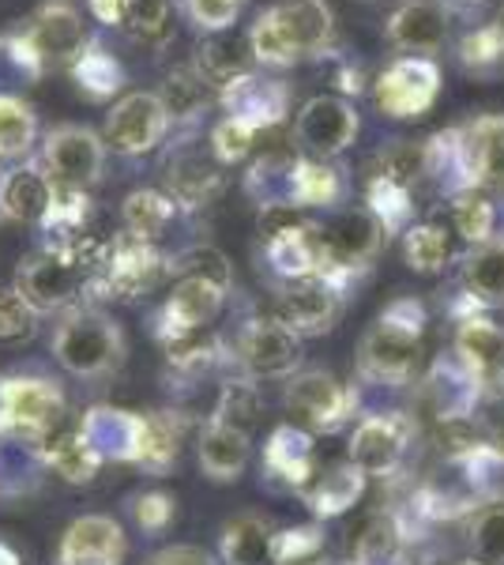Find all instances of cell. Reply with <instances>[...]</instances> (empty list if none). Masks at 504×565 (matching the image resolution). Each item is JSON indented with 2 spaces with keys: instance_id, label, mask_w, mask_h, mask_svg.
<instances>
[{
  "instance_id": "6da1fadb",
  "label": "cell",
  "mask_w": 504,
  "mask_h": 565,
  "mask_svg": "<svg viewBox=\"0 0 504 565\" xmlns=\"http://www.w3.org/2000/svg\"><path fill=\"white\" fill-rule=\"evenodd\" d=\"M335 15L328 0H275L249 26L256 65L290 68L305 57H320L332 45Z\"/></svg>"
},
{
  "instance_id": "7a4b0ae2",
  "label": "cell",
  "mask_w": 504,
  "mask_h": 565,
  "mask_svg": "<svg viewBox=\"0 0 504 565\" xmlns=\"http://www.w3.org/2000/svg\"><path fill=\"white\" fill-rule=\"evenodd\" d=\"M167 271V260L154 249V242L136 238V234H114L109 242H98L95 260H90V287L117 302H136Z\"/></svg>"
},
{
  "instance_id": "3957f363",
  "label": "cell",
  "mask_w": 504,
  "mask_h": 565,
  "mask_svg": "<svg viewBox=\"0 0 504 565\" xmlns=\"http://www.w3.org/2000/svg\"><path fill=\"white\" fill-rule=\"evenodd\" d=\"M388 238L384 226L373 218L369 207H339L317 226V279H328L332 287H343L365 260L377 257L380 242Z\"/></svg>"
},
{
  "instance_id": "277c9868",
  "label": "cell",
  "mask_w": 504,
  "mask_h": 565,
  "mask_svg": "<svg viewBox=\"0 0 504 565\" xmlns=\"http://www.w3.org/2000/svg\"><path fill=\"white\" fill-rule=\"evenodd\" d=\"M421 306L415 298H399L380 313L373 332L362 340V370L377 381H403L415 370L421 340Z\"/></svg>"
},
{
  "instance_id": "5b68a950",
  "label": "cell",
  "mask_w": 504,
  "mask_h": 565,
  "mask_svg": "<svg viewBox=\"0 0 504 565\" xmlns=\"http://www.w3.org/2000/svg\"><path fill=\"white\" fill-rule=\"evenodd\" d=\"M53 354L61 366L79 377H103V373L117 370L125 359V335L121 328L109 321L98 309H76L57 335H53Z\"/></svg>"
},
{
  "instance_id": "8992f818",
  "label": "cell",
  "mask_w": 504,
  "mask_h": 565,
  "mask_svg": "<svg viewBox=\"0 0 504 565\" xmlns=\"http://www.w3.org/2000/svg\"><path fill=\"white\" fill-rule=\"evenodd\" d=\"M441 95V68L429 57H399L373 79V103L384 117L410 121L421 117Z\"/></svg>"
},
{
  "instance_id": "52a82bcc",
  "label": "cell",
  "mask_w": 504,
  "mask_h": 565,
  "mask_svg": "<svg viewBox=\"0 0 504 565\" xmlns=\"http://www.w3.org/2000/svg\"><path fill=\"white\" fill-rule=\"evenodd\" d=\"M170 129V109L154 90H132L106 117V148L117 154H148Z\"/></svg>"
},
{
  "instance_id": "ba28073f",
  "label": "cell",
  "mask_w": 504,
  "mask_h": 565,
  "mask_svg": "<svg viewBox=\"0 0 504 565\" xmlns=\"http://www.w3.org/2000/svg\"><path fill=\"white\" fill-rule=\"evenodd\" d=\"M45 167L57 185L87 189L103 178L106 167V140L84 125H57L45 136Z\"/></svg>"
},
{
  "instance_id": "9c48e42d",
  "label": "cell",
  "mask_w": 504,
  "mask_h": 565,
  "mask_svg": "<svg viewBox=\"0 0 504 565\" xmlns=\"http://www.w3.org/2000/svg\"><path fill=\"white\" fill-rule=\"evenodd\" d=\"M357 109L346 103L343 95H317L298 109L294 117V136L305 151L320 154V159H332L343 154L357 136Z\"/></svg>"
},
{
  "instance_id": "30bf717a",
  "label": "cell",
  "mask_w": 504,
  "mask_h": 565,
  "mask_svg": "<svg viewBox=\"0 0 504 565\" xmlns=\"http://www.w3.org/2000/svg\"><path fill=\"white\" fill-rule=\"evenodd\" d=\"M218 103H223L226 117L234 121H245L249 129L264 132L275 129V125L287 117L290 109V87L275 76H264V72H245V76L230 79L226 87H218Z\"/></svg>"
},
{
  "instance_id": "8fae6325",
  "label": "cell",
  "mask_w": 504,
  "mask_h": 565,
  "mask_svg": "<svg viewBox=\"0 0 504 565\" xmlns=\"http://www.w3.org/2000/svg\"><path fill=\"white\" fill-rule=\"evenodd\" d=\"M339 313H343V298L339 287H332L328 279H294L275 302V321L282 328H290L294 335H320L328 332Z\"/></svg>"
},
{
  "instance_id": "7c38bea8",
  "label": "cell",
  "mask_w": 504,
  "mask_h": 565,
  "mask_svg": "<svg viewBox=\"0 0 504 565\" xmlns=\"http://www.w3.org/2000/svg\"><path fill=\"white\" fill-rule=\"evenodd\" d=\"M463 189L504 185V114L474 117L467 129H455Z\"/></svg>"
},
{
  "instance_id": "4fadbf2b",
  "label": "cell",
  "mask_w": 504,
  "mask_h": 565,
  "mask_svg": "<svg viewBox=\"0 0 504 565\" xmlns=\"http://www.w3.org/2000/svg\"><path fill=\"white\" fill-rule=\"evenodd\" d=\"M26 42L34 45V53L50 65H64V61H76L87 50V26L84 15L76 12V4L68 0H50L39 12L26 20Z\"/></svg>"
},
{
  "instance_id": "5bb4252c",
  "label": "cell",
  "mask_w": 504,
  "mask_h": 565,
  "mask_svg": "<svg viewBox=\"0 0 504 565\" xmlns=\"http://www.w3.org/2000/svg\"><path fill=\"white\" fill-rule=\"evenodd\" d=\"M61 407L64 399L50 381L15 377L4 381V388H0V418H4V426H12L23 437H34V441H42L57 426Z\"/></svg>"
},
{
  "instance_id": "9a60e30c",
  "label": "cell",
  "mask_w": 504,
  "mask_h": 565,
  "mask_svg": "<svg viewBox=\"0 0 504 565\" xmlns=\"http://www.w3.org/2000/svg\"><path fill=\"white\" fill-rule=\"evenodd\" d=\"M226 174L215 151L204 154L200 148H178L167 159V193L178 200V207H200L223 193Z\"/></svg>"
},
{
  "instance_id": "2e32d148",
  "label": "cell",
  "mask_w": 504,
  "mask_h": 565,
  "mask_svg": "<svg viewBox=\"0 0 504 565\" xmlns=\"http://www.w3.org/2000/svg\"><path fill=\"white\" fill-rule=\"evenodd\" d=\"M410 437V418L403 415H373L354 430L351 441V463L365 471V476H388L399 463L403 449Z\"/></svg>"
},
{
  "instance_id": "e0dca14e",
  "label": "cell",
  "mask_w": 504,
  "mask_h": 565,
  "mask_svg": "<svg viewBox=\"0 0 504 565\" xmlns=\"http://www.w3.org/2000/svg\"><path fill=\"white\" fill-rule=\"evenodd\" d=\"M287 404L298 415H305V423H313L317 430H339L346 412H351V392L339 385L332 373L309 370L287 388Z\"/></svg>"
},
{
  "instance_id": "ac0fdd59",
  "label": "cell",
  "mask_w": 504,
  "mask_h": 565,
  "mask_svg": "<svg viewBox=\"0 0 504 565\" xmlns=\"http://www.w3.org/2000/svg\"><path fill=\"white\" fill-rule=\"evenodd\" d=\"M61 565H121L125 532L109 516H79L61 540Z\"/></svg>"
},
{
  "instance_id": "d6986e66",
  "label": "cell",
  "mask_w": 504,
  "mask_h": 565,
  "mask_svg": "<svg viewBox=\"0 0 504 565\" xmlns=\"http://www.w3.org/2000/svg\"><path fill=\"white\" fill-rule=\"evenodd\" d=\"M226 287L200 276H181L173 295L167 298V309H162V324H167V335L178 332H204V328L215 321L218 309H223Z\"/></svg>"
},
{
  "instance_id": "ffe728a7",
  "label": "cell",
  "mask_w": 504,
  "mask_h": 565,
  "mask_svg": "<svg viewBox=\"0 0 504 565\" xmlns=\"http://www.w3.org/2000/svg\"><path fill=\"white\" fill-rule=\"evenodd\" d=\"M301 359V343L279 321H256L242 340V362L253 377H287Z\"/></svg>"
},
{
  "instance_id": "44dd1931",
  "label": "cell",
  "mask_w": 504,
  "mask_h": 565,
  "mask_svg": "<svg viewBox=\"0 0 504 565\" xmlns=\"http://www.w3.org/2000/svg\"><path fill=\"white\" fill-rule=\"evenodd\" d=\"M444 34H448V20L437 0H407V4H399L388 15V42L396 50H407L410 57L441 50Z\"/></svg>"
},
{
  "instance_id": "7402d4cb",
  "label": "cell",
  "mask_w": 504,
  "mask_h": 565,
  "mask_svg": "<svg viewBox=\"0 0 504 565\" xmlns=\"http://www.w3.org/2000/svg\"><path fill=\"white\" fill-rule=\"evenodd\" d=\"M95 20L132 34L140 42H159L170 31L173 0H90Z\"/></svg>"
},
{
  "instance_id": "603a6c76",
  "label": "cell",
  "mask_w": 504,
  "mask_h": 565,
  "mask_svg": "<svg viewBox=\"0 0 504 565\" xmlns=\"http://www.w3.org/2000/svg\"><path fill=\"white\" fill-rule=\"evenodd\" d=\"M53 181L50 174H42L34 162H23V167L8 170L0 178V212L15 223H42L45 212L53 204Z\"/></svg>"
},
{
  "instance_id": "cb8c5ba5",
  "label": "cell",
  "mask_w": 504,
  "mask_h": 565,
  "mask_svg": "<svg viewBox=\"0 0 504 565\" xmlns=\"http://www.w3.org/2000/svg\"><path fill=\"white\" fill-rule=\"evenodd\" d=\"M253 65H256V57H253L249 34H245V39L242 34H230V31L207 34L196 50V72L215 87H226L230 79L253 72Z\"/></svg>"
},
{
  "instance_id": "d4e9b609",
  "label": "cell",
  "mask_w": 504,
  "mask_h": 565,
  "mask_svg": "<svg viewBox=\"0 0 504 565\" xmlns=\"http://www.w3.org/2000/svg\"><path fill=\"white\" fill-rule=\"evenodd\" d=\"M362 490H365V471L346 460V463H332L328 471H320L305 487V501L313 505L317 516H339L362 498Z\"/></svg>"
},
{
  "instance_id": "484cf974",
  "label": "cell",
  "mask_w": 504,
  "mask_h": 565,
  "mask_svg": "<svg viewBox=\"0 0 504 565\" xmlns=\"http://www.w3.org/2000/svg\"><path fill=\"white\" fill-rule=\"evenodd\" d=\"M200 463L215 482L237 479L245 471V463H249V434L207 423L204 437H200Z\"/></svg>"
},
{
  "instance_id": "4316f807",
  "label": "cell",
  "mask_w": 504,
  "mask_h": 565,
  "mask_svg": "<svg viewBox=\"0 0 504 565\" xmlns=\"http://www.w3.org/2000/svg\"><path fill=\"white\" fill-rule=\"evenodd\" d=\"M268 468L282 482L305 490L313 482V441L294 426H279L268 441Z\"/></svg>"
},
{
  "instance_id": "83f0119b",
  "label": "cell",
  "mask_w": 504,
  "mask_h": 565,
  "mask_svg": "<svg viewBox=\"0 0 504 565\" xmlns=\"http://www.w3.org/2000/svg\"><path fill=\"white\" fill-rule=\"evenodd\" d=\"M178 437L181 434H178V426H173V418H167V415H136L132 460L140 463V468L154 471V476H162V471L178 460Z\"/></svg>"
},
{
  "instance_id": "f1b7e54d",
  "label": "cell",
  "mask_w": 504,
  "mask_h": 565,
  "mask_svg": "<svg viewBox=\"0 0 504 565\" xmlns=\"http://www.w3.org/2000/svg\"><path fill=\"white\" fill-rule=\"evenodd\" d=\"M275 532L264 516H237L223 532V562L226 565H268Z\"/></svg>"
},
{
  "instance_id": "f546056e",
  "label": "cell",
  "mask_w": 504,
  "mask_h": 565,
  "mask_svg": "<svg viewBox=\"0 0 504 565\" xmlns=\"http://www.w3.org/2000/svg\"><path fill=\"white\" fill-rule=\"evenodd\" d=\"M173 215H178V200L170 193H159V189H136V193H128L121 204L125 231L136 234V238H148V242H154L162 231H167L173 223Z\"/></svg>"
},
{
  "instance_id": "4dcf8cb0",
  "label": "cell",
  "mask_w": 504,
  "mask_h": 565,
  "mask_svg": "<svg viewBox=\"0 0 504 565\" xmlns=\"http://www.w3.org/2000/svg\"><path fill=\"white\" fill-rule=\"evenodd\" d=\"M343 200V174L328 159L294 162V207H335Z\"/></svg>"
},
{
  "instance_id": "1f68e13d",
  "label": "cell",
  "mask_w": 504,
  "mask_h": 565,
  "mask_svg": "<svg viewBox=\"0 0 504 565\" xmlns=\"http://www.w3.org/2000/svg\"><path fill=\"white\" fill-rule=\"evenodd\" d=\"M455 351L474 373H497L504 370V332L482 317H467L455 332Z\"/></svg>"
},
{
  "instance_id": "d6a6232c",
  "label": "cell",
  "mask_w": 504,
  "mask_h": 565,
  "mask_svg": "<svg viewBox=\"0 0 504 565\" xmlns=\"http://www.w3.org/2000/svg\"><path fill=\"white\" fill-rule=\"evenodd\" d=\"M72 76H76L79 90L90 98H114L125 87V68L114 53H106L98 42H87V50L72 61Z\"/></svg>"
},
{
  "instance_id": "836d02e7",
  "label": "cell",
  "mask_w": 504,
  "mask_h": 565,
  "mask_svg": "<svg viewBox=\"0 0 504 565\" xmlns=\"http://www.w3.org/2000/svg\"><path fill=\"white\" fill-rule=\"evenodd\" d=\"M467 298L482 306H504V242H493L474 253L463 268Z\"/></svg>"
},
{
  "instance_id": "e575fe53",
  "label": "cell",
  "mask_w": 504,
  "mask_h": 565,
  "mask_svg": "<svg viewBox=\"0 0 504 565\" xmlns=\"http://www.w3.org/2000/svg\"><path fill=\"white\" fill-rule=\"evenodd\" d=\"M45 460L57 468L61 479L68 482H90L98 471V463H103V457H98V449L87 441L84 434H57L45 441Z\"/></svg>"
},
{
  "instance_id": "d590c367",
  "label": "cell",
  "mask_w": 504,
  "mask_h": 565,
  "mask_svg": "<svg viewBox=\"0 0 504 565\" xmlns=\"http://www.w3.org/2000/svg\"><path fill=\"white\" fill-rule=\"evenodd\" d=\"M403 257L421 276H437L444 271V264L452 260V234L437 223H421L410 226L407 238H403Z\"/></svg>"
},
{
  "instance_id": "8d00e7d4",
  "label": "cell",
  "mask_w": 504,
  "mask_h": 565,
  "mask_svg": "<svg viewBox=\"0 0 504 565\" xmlns=\"http://www.w3.org/2000/svg\"><path fill=\"white\" fill-rule=\"evenodd\" d=\"M34 136H39V117H34L31 103L0 90V159H20V154H26Z\"/></svg>"
},
{
  "instance_id": "74e56055",
  "label": "cell",
  "mask_w": 504,
  "mask_h": 565,
  "mask_svg": "<svg viewBox=\"0 0 504 565\" xmlns=\"http://www.w3.org/2000/svg\"><path fill=\"white\" fill-rule=\"evenodd\" d=\"M159 98H162V106L170 109V121H192V117L204 114V106L211 103L207 79L200 76L196 65L170 72V79H167V87L159 90Z\"/></svg>"
},
{
  "instance_id": "f35d334b",
  "label": "cell",
  "mask_w": 504,
  "mask_h": 565,
  "mask_svg": "<svg viewBox=\"0 0 504 565\" xmlns=\"http://www.w3.org/2000/svg\"><path fill=\"white\" fill-rule=\"evenodd\" d=\"M369 212L384 226V234H396L410 223L415 204H410V189L396 185V181L369 178Z\"/></svg>"
},
{
  "instance_id": "ab89813d",
  "label": "cell",
  "mask_w": 504,
  "mask_h": 565,
  "mask_svg": "<svg viewBox=\"0 0 504 565\" xmlns=\"http://www.w3.org/2000/svg\"><path fill=\"white\" fill-rule=\"evenodd\" d=\"M45 76V61L34 53L26 34H4L0 39V84H34Z\"/></svg>"
},
{
  "instance_id": "60d3db41",
  "label": "cell",
  "mask_w": 504,
  "mask_h": 565,
  "mask_svg": "<svg viewBox=\"0 0 504 565\" xmlns=\"http://www.w3.org/2000/svg\"><path fill=\"white\" fill-rule=\"evenodd\" d=\"M399 524L388 513H377L357 535V565H392L399 558Z\"/></svg>"
},
{
  "instance_id": "b9f144b4",
  "label": "cell",
  "mask_w": 504,
  "mask_h": 565,
  "mask_svg": "<svg viewBox=\"0 0 504 565\" xmlns=\"http://www.w3.org/2000/svg\"><path fill=\"white\" fill-rule=\"evenodd\" d=\"M460 65L474 76H490V72L504 68V39L497 26H479V31L463 34L460 42Z\"/></svg>"
},
{
  "instance_id": "7bdbcfd3",
  "label": "cell",
  "mask_w": 504,
  "mask_h": 565,
  "mask_svg": "<svg viewBox=\"0 0 504 565\" xmlns=\"http://www.w3.org/2000/svg\"><path fill=\"white\" fill-rule=\"evenodd\" d=\"M275 565H328L324 562V535L317 527H287L275 535L271 546Z\"/></svg>"
},
{
  "instance_id": "ee69618b",
  "label": "cell",
  "mask_w": 504,
  "mask_h": 565,
  "mask_svg": "<svg viewBox=\"0 0 504 565\" xmlns=\"http://www.w3.org/2000/svg\"><path fill=\"white\" fill-rule=\"evenodd\" d=\"M256 418H260V392H256L253 385H226L215 415H211V423L230 426V430H242V434H253Z\"/></svg>"
},
{
  "instance_id": "f6af8a7d",
  "label": "cell",
  "mask_w": 504,
  "mask_h": 565,
  "mask_svg": "<svg viewBox=\"0 0 504 565\" xmlns=\"http://www.w3.org/2000/svg\"><path fill=\"white\" fill-rule=\"evenodd\" d=\"M452 223H455V234H460V238H467V242H485L493 234L497 212H493L490 200L467 189V193L455 196V204H452Z\"/></svg>"
},
{
  "instance_id": "bcb514c9",
  "label": "cell",
  "mask_w": 504,
  "mask_h": 565,
  "mask_svg": "<svg viewBox=\"0 0 504 565\" xmlns=\"http://www.w3.org/2000/svg\"><path fill=\"white\" fill-rule=\"evenodd\" d=\"M471 546L485 565H504V505H490L474 516Z\"/></svg>"
},
{
  "instance_id": "7dc6e473",
  "label": "cell",
  "mask_w": 504,
  "mask_h": 565,
  "mask_svg": "<svg viewBox=\"0 0 504 565\" xmlns=\"http://www.w3.org/2000/svg\"><path fill=\"white\" fill-rule=\"evenodd\" d=\"M170 268L178 271V276H200L230 290V260H226L215 245H192V249L181 253Z\"/></svg>"
},
{
  "instance_id": "c3c4849f",
  "label": "cell",
  "mask_w": 504,
  "mask_h": 565,
  "mask_svg": "<svg viewBox=\"0 0 504 565\" xmlns=\"http://www.w3.org/2000/svg\"><path fill=\"white\" fill-rule=\"evenodd\" d=\"M253 143H256V129H249L245 121H234V117H223V121L211 129V151H215V159L223 162V167L242 162L245 154L253 151Z\"/></svg>"
},
{
  "instance_id": "681fc988",
  "label": "cell",
  "mask_w": 504,
  "mask_h": 565,
  "mask_svg": "<svg viewBox=\"0 0 504 565\" xmlns=\"http://www.w3.org/2000/svg\"><path fill=\"white\" fill-rule=\"evenodd\" d=\"M242 8H245V0H185L189 20L207 34L230 31L237 23V15H242Z\"/></svg>"
},
{
  "instance_id": "f907efd6",
  "label": "cell",
  "mask_w": 504,
  "mask_h": 565,
  "mask_svg": "<svg viewBox=\"0 0 504 565\" xmlns=\"http://www.w3.org/2000/svg\"><path fill=\"white\" fill-rule=\"evenodd\" d=\"M34 332V306L20 290H0V340H23Z\"/></svg>"
},
{
  "instance_id": "816d5d0a",
  "label": "cell",
  "mask_w": 504,
  "mask_h": 565,
  "mask_svg": "<svg viewBox=\"0 0 504 565\" xmlns=\"http://www.w3.org/2000/svg\"><path fill=\"white\" fill-rule=\"evenodd\" d=\"M173 516V501L167 494H143L136 501V521H140L148 532H159V527H167Z\"/></svg>"
},
{
  "instance_id": "f5cc1de1",
  "label": "cell",
  "mask_w": 504,
  "mask_h": 565,
  "mask_svg": "<svg viewBox=\"0 0 504 565\" xmlns=\"http://www.w3.org/2000/svg\"><path fill=\"white\" fill-rule=\"evenodd\" d=\"M148 565H211V558L196 546H170V551L154 554Z\"/></svg>"
},
{
  "instance_id": "db71d44e",
  "label": "cell",
  "mask_w": 504,
  "mask_h": 565,
  "mask_svg": "<svg viewBox=\"0 0 504 565\" xmlns=\"http://www.w3.org/2000/svg\"><path fill=\"white\" fill-rule=\"evenodd\" d=\"M485 0H441V8H452V12H467V8H479Z\"/></svg>"
},
{
  "instance_id": "11a10c76",
  "label": "cell",
  "mask_w": 504,
  "mask_h": 565,
  "mask_svg": "<svg viewBox=\"0 0 504 565\" xmlns=\"http://www.w3.org/2000/svg\"><path fill=\"white\" fill-rule=\"evenodd\" d=\"M0 565H20V558H15V551H8L4 543H0Z\"/></svg>"
},
{
  "instance_id": "9f6ffc18",
  "label": "cell",
  "mask_w": 504,
  "mask_h": 565,
  "mask_svg": "<svg viewBox=\"0 0 504 565\" xmlns=\"http://www.w3.org/2000/svg\"><path fill=\"white\" fill-rule=\"evenodd\" d=\"M493 26H497V31H501V39H504V8L497 12V20H493Z\"/></svg>"
},
{
  "instance_id": "6f0895ef",
  "label": "cell",
  "mask_w": 504,
  "mask_h": 565,
  "mask_svg": "<svg viewBox=\"0 0 504 565\" xmlns=\"http://www.w3.org/2000/svg\"><path fill=\"white\" fill-rule=\"evenodd\" d=\"M463 565H485V562H463Z\"/></svg>"
},
{
  "instance_id": "680465c9",
  "label": "cell",
  "mask_w": 504,
  "mask_h": 565,
  "mask_svg": "<svg viewBox=\"0 0 504 565\" xmlns=\"http://www.w3.org/2000/svg\"><path fill=\"white\" fill-rule=\"evenodd\" d=\"M501 385H504V373H501Z\"/></svg>"
}]
</instances>
